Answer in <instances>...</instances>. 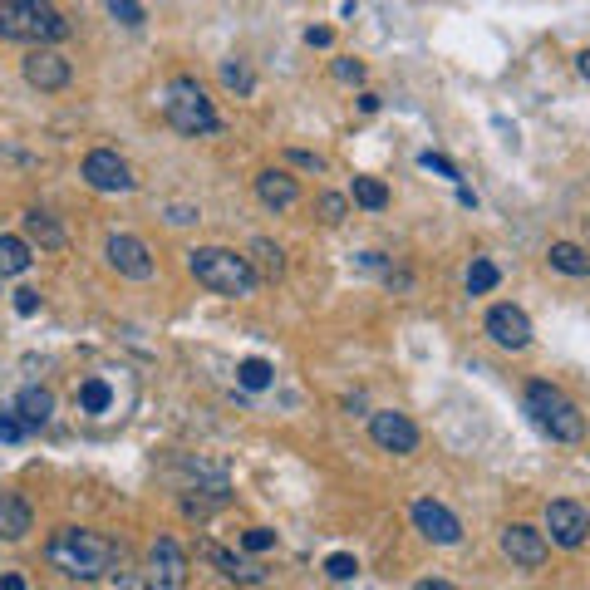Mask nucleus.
<instances>
[{
    "label": "nucleus",
    "mask_w": 590,
    "mask_h": 590,
    "mask_svg": "<svg viewBox=\"0 0 590 590\" xmlns=\"http://www.w3.org/2000/svg\"><path fill=\"white\" fill-rule=\"evenodd\" d=\"M45 556H50V566L64 571L69 581H99V576L114 571L118 546L109 536H99V531L59 527L55 536H50V546H45Z\"/></svg>",
    "instance_id": "1"
},
{
    "label": "nucleus",
    "mask_w": 590,
    "mask_h": 590,
    "mask_svg": "<svg viewBox=\"0 0 590 590\" xmlns=\"http://www.w3.org/2000/svg\"><path fill=\"white\" fill-rule=\"evenodd\" d=\"M187 266H192V276H197L207 291L232 295V300L256 295V286H261L251 256H236V251H227V246H197V251L187 256Z\"/></svg>",
    "instance_id": "2"
},
{
    "label": "nucleus",
    "mask_w": 590,
    "mask_h": 590,
    "mask_svg": "<svg viewBox=\"0 0 590 590\" xmlns=\"http://www.w3.org/2000/svg\"><path fill=\"white\" fill-rule=\"evenodd\" d=\"M69 35V20L50 0H0V40H25V45H55Z\"/></svg>",
    "instance_id": "3"
},
{
    "label": "nucleus",
    "mask_w": 590,
    "mask_h": 590,
    "mask_svg": "<svg viewBox=\"0 0 590 590\" xmlns=\"http://www.w3.org/2000/svg\"><path fill=\"white\" fill-rule=\"evenodd\" d=\"M527 413L536 418V428L551 433L556 443H581L586 438V418L556 384H541V379L527 384Z\"/></svg>",
    "instance_id": "4"
},
{
    "label": "nucleus",
    "mask_w": 590,
    "mask_h": 590,
    "mask_svg": "<svg viewBox=\"0 0 590 590\" xmlns=\"http://www.w3.org/2000/svg\"><path fill=\"white\" fill-rule=\"evenodd\" d=\"M163 114H168V123H173L177 133H187V138H207V133L222 128V118H217L212 99L202 94L197 79H173V84H168V94H163Z\"/></svg>",
    "instance_id": "5"
},
{
    "label": "nucleus",
    "mask_w": 590,
    "mask_h": 590,
    "mask_svg": "<svg viewBox=\"0 0 590 590\" xmlns=\"http://www.w3.org/2000/svg\"><path fill=\"white\" fill-rule=\"evenodd\" d=\"M187 586V551L173 536H158L148 551V590H182Z\"/></svg>",
    "instance_id": "6"
},
{
    "label": "nucleus",
    "mask_w": 590,
    "mask_h": 590,
    "mask_svg": "<svg viewBox=\"0 0 590 590\" xmlns=\"http://www.w3.org/2000/svg\"><path fill=\"white\" fill-rule=\"evenodd\" d=\"M84 182L94 187V192H133V168L118 158L114 148H94L89 158H84Z\"/></svg>",
    "instance_id": "7"
},
{
    "label": "nucleus",
    "mask_w": 590,
    "mask_h": 590,
    "mask_svg": "<svg viewBox=\"0 0 590 590\" xmlns=\"http://www.w3.org/2000/svg\"><path fill=\"white\" fill-rule=\"evenodd\" d=\"M546 531H551L556 546L576 551V546H586V536H590V512L581 502H566V497H561V502L546 507Z\"/></svg>",
    "instance_id": "8"
},
{
    "label": "nucleus",
    "mask_w": 590,
    "mask_h": 590,
    "mask_svg": "<svg viewBox=\"0 0 590 590\" xmlns=\"http://www.w3.org/2000/svg\"><path fill=\"white\" fill-rule=\"evenodd\" d=\"M369 438H374L384 453H399V458L418 448V428H413V418L409 413H394V409L369 413Z\"/></svg>",
    "instance_id": "9"
},
{
    "label": "nucleus",
    "mask_w": 590,
    "mask_h": 590,
    "mask_svg": "<svg viewBox=\"0 0 590 590\" xmlns=\"http://www.w3.org/2000/svg\"><path fill=\"white\" fill-rule=\"evenodd\" d=\"M104 256H109V266H114L118 276H128V281H153V251H148L138 236L114 232L109 246H104Z\"/></svg>",
    "instance_id": "10"
},
{
    "label": "nucleus",
    "mask_w": 590,
    "mask_h": 590,
    "mask_svg": "<svg viewBox=\"0 0 590 590\" xmlns=\"http://www.w3.org/2000/svg\"><path fill=\"white\" fill-rule=\"evenodd\" d=\"M413 527L423 531L428 541H438V546H458L463 541V522L443 502H433V497H418L413 502Z\"/></svg>",
    "instance_id": "11"
},
{
    "label": "nucleus",
    "mask_w": 590,
    "mask_h": 590,
    "mask_svg": "<svg viewBox=\"0 0 590 590\" xmlns=\"http://www.w3.org/2000/svg\"><path fill=\"white\" fill-rule=\"evenodd\" d=\"M25 84L30 89H40V94H55L69 84V59L50 50V45H35L30 55H25Z\"/></svg>",
    "instance_id": "12"
},
{
    "label": "nucleus",
    "mask_w": 590,
    "mask_h": 590,
    "mask_svg": "<svg viewBox=\"0 0 590 590\" xmlns=\"http://www.w3.org/2000/svg\"><path fill=\"white\" fill-rule=\"evenodd\" d=\"M487 335H492L502 350H527L531 345L527 310H517V305H492V310H487Z\"/></svg>",
    "instance_id": "13"
},
{
    "label": "nucleus",
    "mask_w": 590,
    "mask_h": 590,
    "mask_svg": "<svg viewBox=\"0 0 590 590\" xmlns=\"http://www.w3.org/2000/svg\"><path fill=\"white\" fill-rule=\"evenodd\" d=\"M502 551H507V561L512 566H522V571H536L541 561H546V536L527 522H512V527L502 531Z\"/></svg>",
    "instance_id": "14"
},
{
    "label": "nucleus",
    "mask_w": 590,
    "mask_h": 590,
    "mask_svg": "<svg viewBox=\"0 0 590 590\" xmlns=\"http://www.w3.org/2000/svg\"><path fill=\"white\" fill-rule=\"evenodd\" d=\"M256 197L266 202V207H276V212H286L300 202V182L291 173H281V168H266V173L256 177Z\"/></svg>",
    "instance_id": "15"
},
{
    "label": "nucleus",
    "mask_w": 590,
    "mask_h": 590,
    "mask_svg": "<svg viewBox=\"0 0 590 590\" xmlns=\"http://www.w3.org/2000/svg\"><path fill=\"white\" fill-rule=\"evenodd\" d=\"M30 527H35L30 502H20L15 492H0V541H20Z\"/></svg>",
    "instance_id": "16"
},
{
    "label": "nucleus",
    "mask_w": 590,
    "mask_h": 590,
    "mask_svg": "<svg viewBox=\"0 0 590 590\" xmlns=\"http://www.w3.org/2000/svg\"><path fill=\"white\" fill-rule=\"evenodd\" d=\"M15 413L25 418V428H45V423H50V413H55V394H50V389H40V384H30V389H20Z\"/></svg>",
    "instance_id": "17"
},
{
    "label": "nucleus",
    "mask_w": 590,
    "mask_h": 590,
    "mask_svg": "<svg viewBox=\"0 0 590 590\" xmlns=\"http://www.w3.org/2000/svg\"><path fill=\"white\" fill-rule=\"evenodd\" d=\"M202 556H207L212 566H222V576H232V581H251V586H256V581H266V571H261V566L241 561V556H232V551H222V546H212V541L202 546Z\"/></svg>",
    "instance_id": "18"
},
{
    "label": "nucleus",
    "mask_w": 590,
    "mask_h": 590,
    "mask_svg": "<svg viewBox=\"0 0 590 590\" xmlns=\"http://www.w3.org/2000/svg\"><path fill=\"white\" fill-rule=\"evenodd\" d=\"M546 261H551L561 276H590V256L581 251V246H576V241H551Z\"/></svg>",
    "instance_id": "19"
},
{
    "label": "nucleus",
    "mask_w": 590,
    "mask_h": 590,
    "mask_svg": "<svg viewBox=\"0 0 590 590\" xmlns=\"http://www.w3.org/2000/svg\"><path fill=\"white\" fill-rule=\"evenodd\" d=\"M25 232H30V241H40L45 251H59V246H64V227H59L50 212H40V207L25 212Z\"/></svg>",
    "instance_id": "20"
},
{
    "label": "nucleus",
    "mask_w": 590,
    "mask_h": 590,
    "mask_svg": "<svg viewBox=\"0 0 590 590\" xmlns=\"http://www.w3.org/2000/svg\"><path fill=\"white\" fill-rule=\"evenodd\" d=\"M30 271V246L20 236H0V276H20Z\"/></svg>",
    "instance_id": "21"
},
{
    "label": "nucleus",
    "mask_w": 590,
    "mask_h": 590,
    "mask_svg": "<svg viewBox=\"0 0 590 590\" xmlns=\"http://www.w3.org/2000/svg\"><path fill=\"white\" fill-rule=\"evenodd\" d=\"M74 399H79V409L84 413H104L109 404H114V389H109V379H84Z\"/></svg>",
    "instance_id": "22"
},
{
    "label": "nucleus",
    "mask_w": 590,
    "mask_h": 590,
    "mask_svg": "<svg viewBox=\"0 0 590 590\" xmlns=\"http://www.w3.org/2000/svg\"><path fill=\"white\" fill-rule=\"evenodd\" d=\"M354 202L369 207V212H384L389 207V187L379 177H354Z\"/></svg>",
    "instance_id": "23"
},
{
    "label": "nucleus",
    "mask_w": 590,
    "mask_h": 590,
    "mask_svg": "<svg viewBox=\"0 0 590 590\" xmlns=\"http://www.w3.org/2000/svg\"><path fill=\"white\" fill-rule=\"evenodd\" d=\"M497 281H502V271H497L487 256H477V261L468 266V295H487Z\"/></svg>",
    "instance_id": "24"
},
{
    "label": "nucleus",
    "mask_w": 590,
    "mask_h": 590,
    "mask_svg": "<svg viewBox=\"0 0 590 590\" xmlns=\"http://www.w3.org/2000/svg\"><path fill=\"white\" fill-rule=\"evenodd\" d=\"M271 374H276V369H271L266 359H241V364H236V384H241V389H266Z\"/></svg>",
    "instance_id": "25"
},
{
    "label": "nucleus",
    "mask_w": 590,
    "mask_h": 590,
    "mask_svg": "<svg viewBox=\"0 0 590 590\" xmlns=\"http://www.w3.org/2000/svg\"><path fill=\"white\" fill-rule=\"evenodd\" d=\"M251 256H256L261 276H281V271H286V256H281V246H271L266 236H261V241H251Z\"/></svg>",
    "instance_id": "26"
},
{
    "label": "nucleus",
    "mask_w": 590,
    "mask_h": 590,
    "mask_svg": "<svg viewBox=\"0 0 590 590\" xmlns=\"http://www.w3.org/2000/svg\"><path fill=\"white\" fill-rule=\"evenodd\" d=\"M109 15H114L118 25H128V30H138L148 15H143V5L138 0H109Z\"/></svg>",
    "instance_id": "27"
},
{
    "label": "nucleus",
    "mask_w": 590,
    "mask_h": 590,
    "mask_svg": "<svg viewBox=\"0 0 590 590\" xmlns=\"http://www.w3.org/2000/svg\"><path fill=\"white\" fill-rule=\"evenodd\" d=\"M354 571H359V561H354L350 551H335V556L325 561V576H330V581H354Z\"/></svg>",
    "instance_id": "28"
},
{
    "label": "nucleus",
    "mask_w": 590,
    "mask_h": 590,
    "mask_svg": "<svg viewBox=\"0 0 590 590\" xmlns=\"http://www.w3.org/2000/svg\"><path fill=\"white\" fill-rule=\"evenodd\" d=\"M345 212H350V202H345L340 192H325V197H320V217H325L330 227H335V222H345Z\"/></svg>",
    "instance_id": "29"
},
{
    "label": "nucleus",
    "mask_w": 590,
    "mask_h": 590,
    "mask_svg": "<svg viewBox=\"0 0 590 590\" xmlns=\"http://www.w3.org/2000/svg\"><path fill=\"white\" fill-rule=\"evenodd\" d=\"M241 546H246V551H271V546H276V531H271V527H251L246 536H241Z\"/></svg>",
    "instance_id": "30"
},
{
    "label": "nucleus",
    "mask_w": 590,
    "mask_h": 590,
    "mask_svg": "<svg viewBox=\"0 0 590 590\" xmlns=\"http://www.w3.org/2000/svg\"><path fill=\"white\" fill-rule=\"evenodd\" d=\"M222 84H232V89H241V94H251V74H246V64H222Z\"/></svg>",
    "instance_id": "31"
},
{
    "label": "nucleus",
    "mask_w": 590,
    "mask_h": 590,
    "mask_svg": "<svg viewBox=\"0 0 590 590\" xmlns=\"http://www.w3.org/2000/svg\"><path fill=\"white\" fill-rule=\"evenodd\" d=\"M25 433H30V428H25L20 413H0V438H5V443H15V438H25Z\"/></svg>",
    "instance_id": "32"
},
{
    "label": "nucleus",
    "mask_w": 590,
    "mask_h": 590,
    "mask_svg": "<svg viewBox=\"0 0 590 590\" xmlns=\"http://www.w3.org/2000/svg\"><path fill=\"white\" fill-rule=\"evenodd\" d=\"M335 79H340V84H359V79H364V64H359V59H335Z\"/></svg>",
    "instance_id": "33"
},
{
    "label": "nucleus",
    "mask_w": 590,
    "mask_h": 590,
    "mask_svg": "<svg viewBox=\"0 0 590 590\" xmlns=\"http://www.w3.org/2000/svg\"><path fill=\"white\" fill-rule=\"evenodd\" d=\"M418 163H423V168H433V173H443V177H458V168H453V163H448L443 153H423Z\"/></svg>",
    "instance_id": "34"
},
{
    "label": "nucleus",
    "mask_w": 590,
    "mask_h": 590,
    "mask_svg": "<svg viewBox=\"0 0 590 590\" xmlns=\"http://www.w3.org/2000/svg\"><path fill=\"white\" fill-rule=\"evenodd\" d=\"M330 40H335V35H330L325 25H310V30H305V45H315V50H330Z\"/></svg>",
    "instance_id": "35"
},
{
    "label": "nucleus",
    "mask_w": 590,
    "mask_h": 590,
    "mask_svg": "<svg viewBox=\"0 0 590 590\" xmlns=\"http://www.w3.org/2000/svg\"><path fill=\"white\" fill-rule=\"evenodd\" d=\"M15 310L20 315H35L40 310V291H15Z\"/></svg>",
    "instance_id": "36"
},
{
    "label": "nucleus",
    "mask_w": 590,
    "mask_h": 590,
    "mask_svg": "<svg viewBox=\"0 0 590 590\" xmlns=\"http://www.w3.org/2000/svg\"><path fill=\"white\" fill-rule=\"evenodd\" d=\"M168 222H173V227H182V222H197V212H192V207H173V212H168Z\"/></svg>",
    "instance_id": "37"
},
{
    "label": "nucleus",
    "mask_w": 590,
    "mask_h": 590,
    "mask_svg": "<svg viewBox=\"0 0 590 590\" xmlns=\"http://www.w3.org/2000/svg\"><path fill=\"white\" fill-rule=\"evenodd\" d=\"M379 109V94H359V114H374Z\"/></svg>",
    "instance_id": "38"
},
{
    "label": "nucleus",
    "mask_w": 590,
    "mask_h": 590,
    "mask_svg": "<svg viewBox=\"0 0 590 590\" xmlns=\"http://www.w3.org/2000/svg\"><path fill=\"white\" fill-rule=\"evenodd\" d=\"M413 590H458V586H448V581H418Z\"/></svg>",
    "instance_id": "39"
},
{
    "label": "nucleus",
    "mask_w": 590,
    "mask_h": 590,
    "mask_svg": "<svg viewBox=\"0 0 590 590\" xmlns=\"http://www.w3.org/2000/svg\"><path fill=\"white\" fill-rule=\"evenodd\" d=\"M0 590H25V581L20 576H0Z\"/></svg>",
    "instance_id": "40"
},
{
    "label": "nucleus",
    "mask_w": 590,
    "mask_h": 590,
    "mask_svg": "<svg viewBox=\"0 0 590 590\" xmlns=\"http://www.w3.org/2000/svg\"><path fill=\"white\" fill-rule=\"evenodd\" d=\"M576 69H581V79H590V50H581V59H576Z\"/></svg>",
    "instance_id": "41"
}]
</instances>
